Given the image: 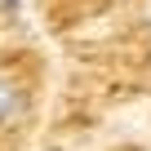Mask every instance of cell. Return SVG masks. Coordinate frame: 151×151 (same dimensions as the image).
Listing matches in <instances>:
<instances>
[{"mask_svg":"<svg viewBox=\"0 0 151 151\" xmlns=\"http://www.w3.org/2000/svg\"><path fill=\"white\" fill-rule=\"evenodd\" d=\"M18 9H22V0H0V14L5 18H18Z\"/></svg>","mask_w":151,"mask_h":151,"instance_id":"7a4b0ae2","label":"cell"},{"mask_svg":"<svg viewBox=\"0 0 151 151\" xmlns=\"http://www.w3.org/2000/svg\"><path fill=\"white\" fill-rule=\"evenodd\" d=\"M22 116H27V89H22V80L9 76V71H0V133L22 124Z\"/></svg>","mask_w":151,"mask_h":151,"instance_id":"6da1fadb","label":"cell"}]
</instances>
